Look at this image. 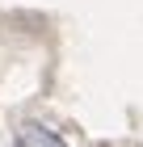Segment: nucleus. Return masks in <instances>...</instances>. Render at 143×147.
<instances>
[{
  "label": "nucleus",
  "mask_w": 143,
  "mask_h": 147,
  "mask_svg": "<svg viewBox=\"0 0 143 147\" xmlns=\"http://www.w3.org/2000/svg\"><path fill=\"white\" fill-rule=\"evenodd\" d=\"M17 147H67L59 135H51V130H42V126H30L21 139H17Z\"/></svg>",
  "instance_id": "nucleus-1"
}]
</instances>
